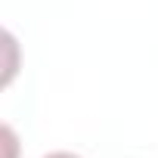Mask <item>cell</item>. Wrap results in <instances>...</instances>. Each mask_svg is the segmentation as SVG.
Wrapping results in <instances>:
<instances>
[{"instance_id":"1","label":"cell","mask_w":158,"mask_h":158,"mask_svg":"<svg viewBox=\"0 0 158 158\" xmlns=\"http://www.w3.org/2000/svg\"><path fill=\"white\" fill-rule=\"evenodd\" d=\"M44 158H81V155H74V152H50Z\"/></svg>"}]
</instances>
